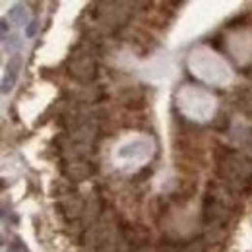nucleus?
<instances>
[{
    "instance_id": "nucleus-7",
    "label": "nucleus",
    "mask_w": 252,
    "mask_h": 252,
    "mask_svg": "<svg viewBox=\"0 0 252 252\" xmlns=\"http://www.w3.org/2000/svg\"><path fill=\"white\" fill-rule=\"evenodd\" d=\"M8 252H30V249H28V245H26V243H24L20 237H16V239L10 243Z\"/></svg>"
},
{
    "instance_id": "nucleus-9",
    "label": "nucleus",
    "mask_w": 252,
    "mask_h": 252,
    "mask_svg": "<svg viewBox=\"0 0 252 252\" xmlns=\"http://www.w3.org/2000/svg\"><path fill=\"white\" fill-rule=\"evenodd\" d=\"M37 28H39V22H37V20H32V22L28 24V28H26V37H33V35L37 33Z\"/></svg>"
},
{
    "instance_id": "nucleus-3",
    "label": "nucleus",
    "mask_w": 252,
    "mask_h": 252,
    "mask_svg": "<svg viewBox=\"0 0 252 252\" xmlns=\"http://www.w3.org/2000/svg\"><path fill=\"white\" fill-rule=\"evenodd\" d=\"M20 68H22V59L20 57H12L8 66H6V74L2 78V94H10L14 90L18 74H20Z\"/></svg>"
},
{
    "instance_id": "nucleus-11",
    "label": "nucleus",
    "mask_w": 252,
    "mask_h": 252,
    "mask_svg": "<svg viewBox=\"0 0 252 252\" xmlns=\"http://www.w3.org/2000/svg\"><path fill=\"white\" fill-rule=\"evenodd\" d=\"M161 252H187L185 249H167V251H161Z\"/></svg>"
},
{
    "instance_id": "nucleus-10",
    "label": "nucleus",
    "mask_w": 252,
    "mask_h": 252,
    "mask_svg": "<svg viewBox=\"0 0 252 252\" xmlns=\"http://www.w3.org/2000/svg\"><path fill=\"white\" fill-rule=\"evenodd\" d=\"M0 26H2V35H6V33H8V22H6V20H2V22H0Z\"/></svg>"
},
{
    "instance_id": "nucleus-5",
    "label": "nucleus",
    "mask_w": 252,
    "mask_h": 252,
    "mask_svg": "<svg viewBox=\"0 0 252 252\" xmlns=\"http://www.w3.org/2000/svg\"><path fill=\"white\" fill-rule=\"evenodd\" d=\"M59 208L63 210V214L68 220H76V218L82 216V212H86L84 210V202L78 198V194H70V198L63 204H59Z\"/></svg>"
},
{
    "instance_id": "nucleus-6",
    "label": "nucleus",
    "mask_w": 252,
    "mask_h": 252,
    "mask_svg": "<svg viewBox=\"0 0 252 252\" xmlns=\"http://www.w3.org/2000/svg\"><path fill=\"white\" fill-rule=\"evenodd\" d=\"M26 18H28V10H26V6L16 4V6L10 10V20H12V22L24 26V24H26Z\"/></svg>"
},
{
    "instance_id": "nucleus-2",
    "label": "nucleus",
    "mask_w": 252,
    "mask_h": 252,
    "mask_svg": "<svg viewBox=\"0 0 252 252\" xmlns=\"http://www.w3.org/2000/svg\"><path fill=\"white\" fill-rule=\"evenodd\" d=\"M63 171L70 181L80 183V181L90 179V177L94 175L95 169L92 167V163H88V161H72V163H66V165H64Z\"/></svg>"
},
{
    "instance_id": "nucleus-4",
    "label": "nucleus",
    "mask_w": 252,
    "mask_h": 252,
    "mask_svg": "<svg viewBox=\"0 0 252 252\" xmlns=\"http://www.w3.org/2000/svg\"><path fill=\"white\" fill-rule=\"evenodd\" d=\"M125 239L126 243H130L134 247H142L150 241V231L144 225H128L125 227Z\"/></svg>"
},
{
    "instance_id": "nucleus-1",
    "label": "nucleus",
    "mask_w": 252,
    "mask_h": 252,
    "mask_svg": "<svg viewBox=\"0 0 252 252\" xmlns=\"http://www.w3.org/2000/svg\"><path fill=\"white\" fill-rule=\"evenodd\" d=\"M68 72L74 80L88 84L92 82L97 74V64H95L94 57L88 53H74V57L68 63Z\"/></svg>"
},
{
    "instance_id": "nucleus-8",
    "label": "nucleus",
    "mask_w": 252,
    "mask_h": 252,
    "mask_svg": "<svg viewBox=\"0 0 252 252\" xmlns=\"http://www.w3.org/2000/svg\"><path fill=\"white\" fill-rule=\"evenodd\" d=\"M97 252H119V251H117V247L111 241H101V247L97 249Z\"/></svg>"
}]
</instances>
